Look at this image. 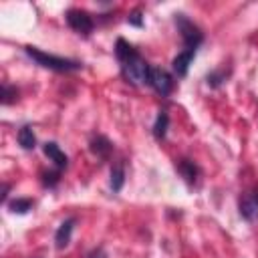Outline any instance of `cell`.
Masks as SVG:
<instances>
[{
    "label": "cell",
    "instance_id": "obj_1",
    "mask_svg": "<svg viewBox=\"0 0 258 258\" xmlns=\"http://www.w3.org/2000/svg\"><path fill=\"white\" fill-rule=\"evenodd\" d=\"M115 56L119 60L121 75L125 77V81L129 85H133V87L149 85L151 64L141 56V52L131 42H127L125 38H117V42H115Z\"/></svg>",
    "mask_w": 258,
    "mask_h": 258
},
{
    "label": "cell",
    "instance_id": "obj_2",
    "mask_svg": "<svg viewBox=\"0 0 258 258\" xmlns=\"http://www.w3.org/2000/svg\"><path fill=\"white\" fill-rule=\"evenodd\" d=\"M24 52L36 62L40 64L42 69H48V71H54V73H73V71H79L83 69V62L81 60H75V58H64V56H54V54H48L36 46H24Z\"/></svg>",
    "mask_w": 258,
    "mask_h": 258
},
{
    "label": "cell",
    "instance_id": "obj_3",
    "mask_svg": "<svg viewBox=\"0 0 258 258\" xmlns=\"http://www.w3.org/2000/svg\"><path fill=\"white\" fill-rule=\"evenodd\" d=\"M173 20H175V26L181 34V42H183V48L185 50H198L200 44L204 42V32L198 24H194L185 14H173Z\"/></svg>",
    "mask_w": 258,
    "mask_h": 258
},
{
    "label": "cell",
    "instance_id": "obj_4",
    "mask_svg": "<svg viewBox=\"0 0 258 258\" xmlns=\"http://www.w3.org/2000/svg\"><path fill=\"white\" fill-rule=\"evenodd\" d=\"M64 20H67V24H69L75 32H79V34H83V36H89V34L95 30V20H93V16H91L87 10L69 8V10L64 12Z\"/></svg>",
    "mask_w": 258,
    "mask_h": 258
},
{
    "label": "cell",
    "instance_id": "obj_5",
    "mask_svg": "<svg viewBox=\"0 0 258 258\" xmlns=\"http://www.w3.org/2000/svg\"><path fill=\"white\" fill-rule=\"evenodd\" d=\"M149 87H151L157 95L169 97L171 91H173V87H175V81H173V77H171L169 71L151 64V71H149Z\"/></svg>",
    "mask_w": 258,
    "mask_h": 258
},
{
    "label": "cell",
    "instance_id": "obj_6",
    "mask_svg": "<svg viewBox=\"0 0 258 258\" xmlns=\"http://www.w3.org/2000/svg\"><path fill=\"white\" fill-rule=\"evenodd\" d=\"M238 212L246 222H258V185L246 189L238 200Z\"/></svg>",
    "mask_w": 258,
    "mask_h": 258
},
{
    "label": "cell",
    "instance_id": "obj_7",
    "mask_svg": "<svg viewBox=\"0 0 258 258\" xmlns=\"http://www.w3.org/2000/svg\"><path fill=\"white\" fill-rule=\"evenodd\" d=\"M89 149H91V153H93L97 159L107 161V159L111 157V153H113V141H111L107 135L97 133V135H93V137L89 139Z\"/></svg>",
    "mask_w": 258,
    "mask_h": 258
},
{
    "label": "cell",
    "instance_id": "obj_8",
    "mask_svg": "<svg viewBox=\"0 0 258 258\" xmlns=\"http://www.w3.org/2000/svg\"><path fill=\"white\" fill-rule=\"evenodd\" d=\"M175 171L181 175V179L187 185H194L200 177V165L194 159H187V157H181V159L175 161Z\"/></svg>",
    "mask_w": 258,
    "mask_h": 258
},
{
    "label": "cell",
    "instance_id": "obj_9",
    "mask_svg": "<svg viewBox=\"0 0 258 258\" xmlns=\"http://www.w3.org/2000/svg\"><path fill=\"white\" fill-rule=\"evenodd\" d=\"M75 224H77V218L75 216H71V218H67V220L60 222V226L54 232V246H56V250H64L71 244V236H73Z\"/></svg>",
    "mask_w": 258,
    "mask_h": 258
},
{
    "label": "cell",
    "instance_id": "obj_10",
    "mask_svg": "<svg viewBox=\"0 0 258 258\" xmlns=\"http://www.w3.org/2000/svg\"><path fill=\"white\" fill-rule=\"evenodd\" d=\"M42 153L54 163V167L56 169H67V165H69V157H67V153L60 149V145L56 143V141H46L44 145H42Z\"/></svg>",
    "mask_w": 258,
    "mask_h": 258
},
{
    "label": "cell",
    "instance_id": "obj_11",
    "mask_svg": "<svg viewBox=\"0 0 258 258\" xmlns=\"http://www.w3.org/2000/svg\"><path fill=\"white\" fill-rule=\"evenodd\" d=\"M194 56H196V50H181V52H177L175 54V58L171 60V69H173V73L177 75V77H185L187 75V71H189V64H191V60H194Z\"/></svg>",
    "mask_w": 258,
    "mask_h": 258
},
{
    "label": "cell",
    "instance_id": "obj_12",
    "mask_svg": "<svg viewBox=\"0 0 258 258\" xmlns=\"http://www.w3.org/2000/svg\"><path fill=\"white\" fill-rule=\"evenodd\" d=\"M109 185H111V189H113L115 194L123 189V185H125V163H123V161H117V163L111 167Z\"/></svg>",
    "mask_w": 258,
    "mask_h": 258
},
{
    "label": "cell",
    "instance_id": "obj_13",
    "mask_svg": "<svg viewBox=\"0 0 258 258\" xmlns=\"http://www.w3.org/2000/svg\"><path fill=\"white\" fill-rule=\"evenodd\" d=\"M167 129H169V115H167V111L163 109V111L157 113V119H155V123H153V127H151V133H153V137H155L157 141H163L165 135H167Z\"/></svg>",
    "mask_w": 258,
    "mask_h": 258
},
{
    "label": "cell",
    "instance_id": "obj_14",
    "mask_svg": "<svg viewBox=\"0 0 258 258\" xmlns=\"http://www.w3.org/2000/svg\"><path fill=\"white\" fill-rule=\"evenodd\" d=\"M16 141H18V145H20L22 149H26V151L34 149V147H36V135H34L32 127H30V125H22V127L18 129V133H16Z\"/></svg>",
    "mask_w": 258,
    "mask_h": 258
},
{
    "label": "cell",
    "instance_id": "obj_15",
    "mask_svg": "<svg viewBox=\"0 0 258 258\" xmlns=\"http://www.w3.org/2000/svg\"><path fill=\"white\" fill-rule=\"evenodd\" d=\"M228 71L226 69H214V71H210L208 75H206V83H208V87L210 89H220L226 81H228Z\"/></svg>",
    "mask_w": 258,
    "mask_h": 258
},
{
    "label": "cell",
    "instance_id": "obj_16",
    "mask_svg": "<svg viewBox=\"0 0 258 258\" xmlns=\"http://www.w3.org/2000/svg\"><path fill=\"white\" fill-rule=\"evenodd\" d=\"M32 206H34V202L30 198H16V200L8 202V210L12 214H20V216L22 214H28L32 210Z\"/></svg>",
    "mask_w": 258,
    "mask_h": 258
},
{
    "label": "cell",
    "instance_id": "obj_17",
    "mask_svg": "<svg viewBox=\"0 0 258 258\" xmlns=\"http://www.w3.org/2000/svg\"><path fill=\"white\" fill-rule=\"evenodd\" d=\"M58 181H60V169H50V171H40V183L44 185V187H48V189H52V187H56L58 185Z\"/></svg>",
    "mask_w": 258,
    "mask_h": 258
},
{
    "label": "cell",
    "instance_id": "obj_18",
    "mask_svg": "<svg viewBox=\"0 0 258 258\" xmlns=\"http://www.w3.org/2000/svg\"><path fill=\"white\" fill-rule=\"evenodd\" d=\"M0 101H2V105H12V103H16V101H18V89L4 83V85H2Z\"/></svg>",
    "mask_w": 258,
    "mask_h": 258
},
{
    "label": "cell",
    "instance_id": "obj_19",
    "mask_svg": "<svg viewBox=\"0 0 258 258\" xmlns=\"http://www.w3.org/2000/svg\"><path fill=\"white\" fill-rule=\"evenodd\" d=\"M127 22H129L131 26L141 28V26H143V14H141V10H139V8L131 10V12H129V16H127Z\"/></svg>",
    "mask_w": 258,
    "mask_h": 258
},
{
    "label": "cell",
    "instance_id": "obj_20",
    "mask_svg": "<svg viewBox=\"0 0 258 258\" xmlns=\"http://www.w3.org/2000/svg\"><path fill=\"white\" fill-rule=\"evenodd\" d=\"M87 258H107V252H105L103 246H97V248H93V250L87 254Z\"/></svg>",
    "mask_w": 258,
    "mask_h": 258
},
{
    "label": "cell",
    "instance_id": "obj_21",
    "mask_svg": "<svg viewBox=\"0 0 258 258\" xmlns=\"http://www.w3.org/2000/svg\"><path fill=\"white\" fill-rule=\"evenodd\" d=\"M8 191H10V183H2V194H0V200H2V202H6Z\"/></svg>",
    "mask_w": 258,
    "mask_h": 258
}]
</instances>
